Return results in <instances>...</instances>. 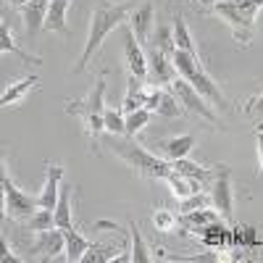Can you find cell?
<instances>
[{"mask_svg":"<svg viewBox=\"0 0 263 263\" xmlns=\"http://www.w3.org/2000/svg\"><path fill=\"white\" fill-rule=\"evenodd\" d=\"M137 8V0H121V3H108V0H100L98 8L92 11V24H90V37H87L84 42V50L74 66V71H84L87 63H90V58L98 53V48L103 45V40L111 34L114 29H119L124 21L129 18V13Z\"/></svg>","mask_w":263,"mask_h":263,"instance_id":"1","label":"cell"},{"mask_svg":"<svg viewBox=\"0 0 263 263\" xmlns=\"http://www.w3.org/2000/svg\"><path fill=\"white\" fill-rule=\"evenodd\" d=\"M114 153L129 166V168H135L137 174H145V177H153V179H166L168 174L174 171L171 163L156 158V156H150V153L145 147H140L132 137L126 140H114Z\"/></svg>","mask_w":263,"mask_h":263,"instance_id":"2","label":"cell"},{"mask_svg":"<svg viewBox=\"0 0 263 263\" xmlns=\"http://www.w3.org/2000/svg\"><path fill=\"white\" fill-rule=\"evenodd\" d=\"M171 63H174V69H177V74L179 77H184L197 92H200L205 100H211L213 105H224V95H221V90L213 84V79L203 71V66L197 63V55L195 53H187V50H174V55H171Z\"/></svg>","mask_w":263,"mask_h":263,"instance_id":"3","label":"cell"},{"mask_svg":"<svg viewBox=\"0 0 263 263\" xmlns=\"http://www.w3.org/2000/svg\"><path fill=\"white\" fill-rule=\"evenodd\" d=\"M103 95H105V74H100V79L95 82V90L90 92V98L82 103H66V114L69 116H82L87 121V132H90V142L92 150L98 147V135L105 132V105H103Z\"/></svg>","mask_w":263,"mask_h":263,"instance_id":"4","label":"cell"},{"mask_svg":"<svg viewBox=\"0 0 263 263\" xmlns=\"http://www.w3.org/2000/svg\"><path fill=\"white\" fill-rule=\"evenodd\" d=\"M218 16H224L229 21V27L234 32V40L250 42L253 37V21L258 8H263V0H218L213 6Z\"/></svg>","mask_w":263,"mask_h":263,"instance_id":"5","label":"cell"},{"mask_svg":"<svg viewBox=\"0 0 263 263\" xmlns=\"http://www.w3.org/2000/svg\"><path fill=\"white\" fill-rule=\"evenodd\" d=\"M168 92H171L174 98H177V100L187 108V111L197 114L200 119H205V121H211V124H216V121H218V116H216V114L211 111V108L205 105V98H203L200 92H197V90H195V87H192L184 77H177L174 82H168Z\"/></svg>","mask_w":263,"mask_h":263,"instance_id":"6","label":"cell"},{"mask_svg":"<svg viewBox=\"0 0 263 263\" xmlns=\"http://www.w3.org/2000/svg\"><path fill=\"white\" fill-rule=\"evenodd\" d=\"M0 184H3V200H6V216L8 218H29L40 208V197H32L27 192H21L8 179V174H3Z\"/></svg>","mask_w":263,"mask_h":263,"instance_id":"7","label":"cell"},{"mask_svg":"<svg viewBox=\"0 0 263 263\" xmlns=\"http://www.w3.org/2000/svg\"><path fill=\"white\" fill-rule=\"evenodd\" d=\"M211 203L221 216H232V171L227 163H218L211 177Z\"/></svg>","mask_w":263,"mask_h":263,"instance_id":"8","label":"cell"},{"mask_svg":"<svg viewBox=\"0 0 263 263\" xmlns=\"http://www.w3.org/2000/svg\"><path fill=\"white\" fill-rule=\"evenodd\" d=\"M121 32H124V55H126V69L132 77L137 79H147V55L140 45V40L135 37L129 24H121Z\"/></svg>","mask_w":263,"mask_h":263,"instance_id":"9","label":"cell"},{"mask_svg":"<svg viewBox=\"0 0 263 263\" xmlns=\"http://www.w3.org/2000/svg\"><path fill=\"white\" fill-rule=\"evenodd\" d=\"M147 74L153 77V82L156 84H168V82H174L179 74H177V69H174V63H171V58L166 55V53H161L156 45L153 48H147Z\"/></svg>","mask_w":263,"mask_h":263,"instance_id":"10","label":"cell"},{"mask_svg":"<svg viewBox=\"0 0 263 263\" xmlns=\"http://www.w3.org/2000/svg\"><path fill=\"white\" fill-rule=\"evenodd\" d=\"M61 179H63V166L48 163V182H45V187H42V192L37 195L40 197V208L55 211L58 197H61Z\"/></svg>","mask_w":263,"mask_h":263,"instance_id":"11","label":"cell"},{"mask_svg":"<svg viewBox=\"0 0 263 263\" xmlns=\"http://www.w3.org/2000/svg\"><path fill=\"white\" fill-rule=\"evenodd\" d=\"M126 21H129L132 32H135V37L140 40V45H147V37H150V29H153V3L150 0L132 11Z\"/></svg>","mask_w":263,"mask_h":263,"instance_id":"12","label":"cell"},{"mask_svg":"<svg viewBox=\"0 0 263 263\" xmlns=\"http://www.w3.org/2000/svg\"><path fill=\"white\" fill-rule=\"evenodd\" d=\"M50 8V0H32L24 8V21H27V34L34 37L42 27H45V16Z\"/></svg>","mask_w":263,"mask_h":263,"instance_id":"13","label":"cell"},{"mask_svg":"<svg viewBox=\"0 0 263 263\" xmlns=\"http://www.w3.org/2000/svg\"><path fill=\"white\" fill-rule=\"evenodd\" d=\"M145 82L137 79V77H132L129 74V82H126V98L121 103V114H132V111H137V108H145Z\"/></svg>","mask_w":263,"mask_h":263,"instance_id":"14","label":"cell"},{"mask_svg":"<svg viewBox=\"0 0 263 263\" xmlns=\"http://www.w3.org/2000/svg\"><path fill=\"white\" fill-rule=\"evenodd\" d=\"M66 8H69V0H50V8L45 16V29L58 32V34H69V29H66Z\"/></svg>","mask_w":263,"mask_h":263,"instance_id":"15","label":"cell"},{"mask_svg":"<svg viewBox=\"0 0 263 263\" xmlns=\"http://www.w3.org/2000/svg\"><path fill=\"white\" fill-rule=\"evenodd\" d=\"M37 250L45 253L48 258H55L58 253H66V234H63V229H58V232H53V229L40 232V245H37Z\"/></svg>","mask_w":263,"mask_h":263,"instance_id":"16","label":"cell"},{"mask_svg":"<svg viewBox=\"0 0 263 263\" xmlns=\"http://www.w3.org/2000/svg\"><path fill=\"white\" fill-rule=\"evenodd\" d=\"M71 184L69 187H61V197H58V205H55V229H74L71 224Z\"/></svg>","mask_w":263,"mask_h":263,"instance_id":"17","label":"cell"},{"mask_svg":"<svg viewBox=\"0 0 263 263\" xmlns=\"http://www.w3.org/2000/svg\"><path fill=\"white\" fill-rule=\"evenodd\" d=\"M40 84V79L37 77H24V79H18V82H13L8 90L3 92V98H0V103H3L6 108H11L13 103H21L24 100V95L32 90V87H37Z\"/></svg>","mask_w":263,"mask_h":263,"instance_id":"18","label":"cell"},{"mask_svg":"<svg viewBox=\"0 0 263 263\" xmlns=\"http://www.w3.org/2000/svg\"><path fill=\"white\" fill-rule=\"evenodd\" d=\"M195 147V137L192 135H182V137H171L166 145H163V156L171 161H179V158H187L190 150Z\"/></svg>","mask_w":263,"mask_h":263,"instance_id":"19","label":"cell"},{"mask_svg":"<svg viewBox=\"0 0 263 263\" xmlns=\"http://www.w3.org/2000/svg\"><path fill=\"white\" fill-rule=\"evenodd\" d=\"M166 182H168L171 192L177 195L179 200H184V197H190V195H195V192H200V182L187 179V177H182V174H177V171H171L168 177H166Z\"/></svg>","mask_w":263,"mask_h":263,"instance_id":"20","label":"cell"},{"mask_svg":"<svg viewBox=\"0 0 263 263\" xmlns=\"http://www.w3.org/2000/svg\"><path fill=\"white\" fill-rule=\"evenodd\" d=\"M63 234H66V260H71V263L82 260V255L90 250V242H87L77 229H66Z\"/></svg>","mask_w":263,"mask_h":263,"instance_id":"21","label":"cell"},{"mask_svg":"<svg viewBox=\"0 0 263 263\" xmlns=\"http://www.w3.org/2000/svg\"><path fill=\"white\" fill-rule=\"evenodd\" d=\"M171 168L177 171V174H182V177H187V179H195V182H211V177H213L211 171H205L203 166H197V163H192L187 158L171 161Z\"/></svg>","mask_w":263,"mask_h":263,"instance_id":"22","label":"cell"},{"mask_svg":"<svg viewBox=\"0 0 263 263\" xmlns=\"http://www.w3.org/2000/svg\"><path fill=\"white\" fill-rule=\"evenodd\" d=\"M174 42H177V48L179 50H187V53H195V45H192V34H190V29H187V24H184V16H182V11H177L174 13Z\"/></svg>","mask_w":263,"mask_h":263,"instance_id":"23","label":"cell"},{"mask_svg":"<svg viewBox=\"0 0 263 263\" xmlns=\"http://www.w3.org/2000/svg\"><path fill=\"white\" fill-rule=\"evenodd\" d=\"M0 50L3 53H13V55H18L24 63H42V58H34V55H29V53H24L16 42L11 40V34H8V24L3 21V27H0Z\"/></svg>","mask_w":263,"mask_h":263,"instance_id":"24","label":"cell"},{"mask_svg":"<svg viewBox=\"0 0 263 263\" xmlns=\"http://www.w3.org/2000/svg\"><path fill=\"white\" fill-rule=\"evenodd\" d=\"M55 227V213L53 211H48V208H37L29 218H27V229L29 232H48V229H53Z\"/></svg>","mask_w":263,"mask_h":263,"instance_id":"25","label":"cell"},{"mask_svg":"<svg viewBox=\"0 0 263 263\" xmlns=\"http://www.w3.org/2000/svg\"><path fill=\"white\" fill-rule=\"evenodd\" d=\"M150 116H153V111H147V108H137V111L126 114V119H124V124H126V137H135L142 126H147Z\"/></svg>","mask_w":263,"mask_h":263,"instance_id":"26","label":"cell"},{"mask_svg":"<svg viewBox=\"0 0 263 263\" xmlns=\"http://www.w3.org/2000/svg\"><path fill=\"white\" fill-rule=\"evenodd\" d=\"M129 234H132V255H129V260L147 263L150 255H147V248H145V242H142V234H140L137 224H129Z\"/></svg>","mask_w":263,"mask_h":263,"instance_id":"27","label":"cell"},{"mask_svg":"<svg viewBox=\"0 0 263 263\" xmlns=\"http://www.w3.org/2000/svg\"><path fill=\"white\" fill-rule=\"evenodd\" d=\"M158 116H166V119H177L182 114V103L174 98L171 92H163L161 100H158V108H156Z\"/></svg>","mask_w":263,"mask_h":263,"instance_id":"28","label":"cell"},{"mask_svg":"<svg viewBox=\"0 0 263 263\" xmlns=\"http://www.w3.org/2000/svg\"><path fill=\"white\" fill-rule=\"evenodd\" d=\"M216 218H218V213H216V211L197 208V211L184 213V224H192V227H208L211 221H216Z\"/></svg>","mask_w":263,"mask_h":263,"instance_id":"29","label":"cell"},{"mask_svg":"<svg viewBox=\"0 0 263 263\" xmlns=\"http://www.w3.org/2000/svg\"><path fill=\"white\" fill-rule=\"evenodd\" d=\"M105 132H111V135H126V124H124V116L119 111H114V108H105Z\"/></svg>","mask_w":263,"mask_h":263,"instance_id":"30","label":"cell"},{"mask_svg":"<svg viewBox=\"0 0 263 263\" xmlns=\"http://www.w3.org/2000/svg\"><path fill=\"white\" fill-rule=\"evenodd\" d=\"M156 42H158V50L161 53H166L168 58L174 55V50H177V42H174V32H168L166 27H158V32H156Z\"/></svg>","mask_w":263,"mask_h":263,"instance_id":"31","label":"cell"},{"mask_svg":"<svg viewBox=\"0 0 263 263\" xmlns=\"http://www.w3.org/2000/svg\"><path fill=\"white\" fill-rule=\"evenodd\" d=\"M153 224H156V229H158V232H171L179 221H177V216H174L171 211L161 208V211H156V216H153Z\"/></svg>","mask_w":263,"mask_h":263,"instance_id":"32","label":"cell"},{"mask_svg":"<svg viewBox=\"0 0 263 263\" xmlns=\"http://www.w3.org/2000/svg\"><path fill=\"white\" fill-rule=\"evenodd\" d=\"M205 197L200 195V192H195V195H190V197H184L182 200V205H179V211L182 213H190V211H197V208H205Z\"/></svg>","mask_w":263,"mask_h":263,"instance_id":"33","label":"cell"},{"mask_svg":"<svg viewBox=\"0 0 263 263\" xmlns=\"http://www.w3.org/2000/svg\"><path fill=\"white\" fill-rule=\"evenodd\" d=\"M92 260H111V250H108V248H95V245H90V250L82 255V263H92Z\"/></svg>","mask_w":263,"mask_h":263,"instance_id":"34","label":"cell"},{"mask_svg":"<svg viewBox=\"0 0 263 263\" xmlns=\"http://www.w3.org/2000/svg\"><path fill=\"white\" fill-rule=\"evenodd\" d=\"M161 95H163V90H150V92H147V98H145V108H147V111H153V114H156V108H158V100H161Z\"/></svg>","mask_w":263,"mask_h":263,"instance_id":"35","label":"cell"},{"mask_svg":"<svg viewBox=\"0 0 263 263\" xmlns=\"http://www.w3.org/2000/svg\"><path fill=\"white\" fill-rule=\"evenodd\" d=\"M258 158H260V177H263V129H258Z\"/></svg>","mask_w":263,"mask_h":263,"instance_id":"36","label":"cell"},{"mask_svg":"<svg viewBox=\"0 0 263 263\" xmlns=\"http://www.w3.org/2000/svg\"><path fill=\"white\" fill-rule=\"evenodd\" d=\"M3 260L8 263V260H18L16 255H11V250H8V242H6V239H3Z\"/></svg>","mask_w":263,"mask_h":263,"instance_id":"37","label":"cell"},{"mask_svg":"<svg viewBox=\"0 0 263 263\" xmlns=\"http://www.w3.org/2000/svg\"><path fill=\"white\" fill-rule=\"evenodd\" d=\"M8 3H11L13 8H27V6L32 3V0H8Z\"/></svg>","mask_w":263,"mask_h":263,"instance_id":"38","label":"cell"},{"mask_svg":"<svg viewBox=\"0 0 263 263\" xmlns=\"http://www.w3.org/2000/svg\"><path fill=\"white\" fill-rule=\"evenodd\" d=\"M253 108H255V111H263V95L255 100V105H253Z\"/></svg>","mask_w":263,"mask_h":263,"instance_id":"39","label":"cell"},{"mask_svg":"<svg viewBox=\"0 0 263 263\" xmlns=\"http://www.w3.org/2000/svg\"><path fill=\"white\" fill-rule=\"evenodd\" d=\"M197 3H200V6H216L218 0H197Z\"/></svg>","mask_w":263,"mask_h":263,"instance_id":"40","label":"cell"},{"mask_svg":"<svg viewBox=\"0 0 263 263\" xmlns=\"http://www.w3.org/2000/svg\"><path fill=\"white\" fill-rule=\"evenodd\" d=\"M260 126H263V124H260Z\"/></svg>","mask_w":263,"mask_h":263,"instance_id":"41","label":"cell"}]
</instances>
